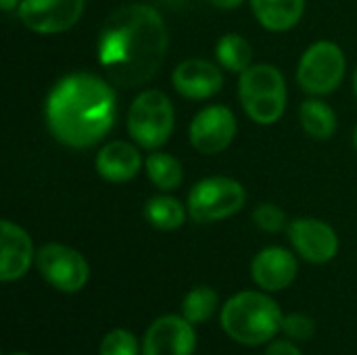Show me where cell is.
<instances>
[{
  "mask_svg": "<svg viewBox=\"0 0 357 355\" xmlns=\"http://www.w3.org/2000/svg\"><path fill=\"white\" fill-rule=\"evenodd\" d=\"M299 119L303 130L316 140H328L337 132V113L320 98L303 100L299 107Z\"/></svg>",
  "mask_w": 357,
  "mask_h": 355,
  "instance_id": "cell-19",
  "label": "cell"
},
{
  "mask_svg": "<svg viewBox=\"0 0 357 355\" xmlns=\"http://www.w3.org/2000/svg\"><path fill=\"white\" fill-rule=\"evenodd\" d=\"M215 8H222V10H232V8H238L245 0H209Z\"/></svg>",
  "mask_w": 357,
  "mask_h": 355,
  "instance_id": "cell-27",
  "label": "cell"
},
{
  "mask_svg": "<svg viewBox=\"0 0 357 355\" xmlns=\"http://www.w3.org/2000/svg\"><path fill=\"white\" fill-rule=\"evenodd\" d=\"M297 257L282 247L261 249L251 262V276L255 285L266 293H278L293 285L297 278Z\"/></svg>",
  "mask_w": 357,
  "mask_h": 355,
  "instance_id": "cell-14",
  "label": "cell"
},
{
  "mask_svg": "<svg viewBox=\"0 0 357 355\" xmlns=\"http://www.w3.org/2000/svg\"><path fill=\"white\" fill-rule=\"evenodd\" d=\"M19 2H21V0H0V8L8 13V10H13V8H19Z\"/></svg>",
  "mask_w": 357,
  "mask_h": 355,
  "instance_id": "cell-28",
  "label": "cell"
},
{
  "mask_svg": "<svg viewBox=\"0 0 357 355\" xmlns=\"http://www.w3.org/2000/svg\"><path fill=\"white\" fill-rule=\"evenodd\" d=\"M33 262L31 236L15 222L2 220L0 224V280L15 282L23 278Z\"/></svg>",
  "mask_w": 357,
  "mask_h": 355,
  "instance_id": "cell-15",
  "label": "cell"
},
{
  "mask_svg": "<svg viewBox=\"0 0 357 355\" xmlns=\"http://www.w3.org/2000/svg\"><path fill=\"white\" fill-rule=\"evenodd\" d=\"M238 96L245 113L259 126H274L287 109V82L278 67L259 63L241 73Z\"/></svg>",
  "mask_w": 357,
  "mask_h": 355,
  "instance_id": "cell-4",
  "label": "cell"
},
{
  "mask_svg": "<svg viewBox=\"0 0 357 355\" xmlns=\"http://www.w3.org/2000/svg\"><path fill=\"white\" fill-rule=\"evenodd\" d=\"M13 355H29V354H13Z\"/></svg>",
  "mask_w": 357,
  "mask_h": 355,
  "instance_id": "cell-31",
  "label": "cell"
},
{
  "mask_svg": "<svg viewBox=\"0 0 357 355\" xmlns=\"http://www.w3.org/2000/svg\"><path fill=\"white\" fill-rule=\"evenodd\" d=\"M253 224L268 234H278L289 228V218L282 207L274 203H261L253 209Z\"/></svg>",
  "mask_w": 357,
  "mask_h": 355,
  "instance_id": "cell-23",
  "label": "cell"
},
{
  "mask_svg": "<svg viewBox=\"0 0 357 355\" xmlns=\"http://www.w3.org/2000/svg\"><path fill=\"white\" fill-rule=\"evenodd\" d=\"M98 355H138V341L126 328H115L105 335Z\"/></svg>",
  "mask_w": 357,
  "mask_h": 355,
  "instance_id": "cell-24",
  "label": "cell"
},
{
  "mask_svg": "<svg viewBox=\"0 0 357 355\" xmlns=\"http://www.w3.org/2000/svg\"><path fill=\"white\" fill-rule=\"evenodd\" d=\"M176 111L169 96L157 88L142 90L128 111V132L132 140L146 149L159 151L174 134Z\"/></svg>",
  "mask_w": 357,
  "mask_h": 355,
  "instance_id": "cell-5",
  "label": "cell"
},
{
  "mask_svg": "<svg viewBox=\"0 0 357 355\" xmlns=\"http://www.w3.org/2000/svg\"><path fill=\"white\" fill-rule=\"evenodd\" d=\"M280 331L293 341H310L316 335V322L305 314H289L282 318Z\"/></svg>",
  "mask_w": 357,
  "mask_h": 355,
  "instance_id": "cell-25",
  "label": "cell"
},
{
  "mask_svg": "<svg viewBox=\"0 0 357 355\" xmlns=\"http://www.w3.org/2000/svg\"><path fill=\"white\" fill-rule=\"evenodd\" d=\"M184 316L157 318L142 341V355H192L197 333Z\"/></svg>",
  "mask_w": 357,
  "mask_h": 355,
  "instance_id": "cell-12",
  "label": "cell"
},
{
  "mask_svg": "<svg viewBox=\"0 0 357 355\" xmlns=\"http://www.w3.org/2000/svg\"><path fill=\"white\" fill-rule=\"evenodd\" d=\"M94 165L98 176L107 182L123 184L138 176V172L144 167V159L132 142L113 140L98 151Z\"/></svg>",
  "mask_w": 357,
  "mask_h": 355,
  "instance_id": "cell-16",
  "label": "cell"
},
{
  "mask_svg": "<svg viewBox=\"0 0 357 355\" xmlns=\"http://www.w3.org/2000/svg\"><path fill=\"white\" fill-rule=\"evenodd\" d=\"M218 310V293L211 287H195L182 301V316L190 324L207 322Z\"/></svg>",
  "mask_w": 357,
  "mask_h": 355,
  "instance_id": "cell-22",
  "label": "cell"
},
{
  "mask_svg": "<svg viewBox=\"0 0 357 355\" xmlns=\"http://www.w3.org/2000/svg\"><path fill=\"white\" fill-rule=\"evenodd\" d=\"M169 48L161 13L144 2L115 8L98 33V63L117 88H140L153 80Z\"/></svg>",
  "mask_w": 357,
  "mask_h": 355,
  "instance_id": "cell-1",
  "label": "cell"
},
{
  "mask_svg": "<svg viewBox=\"0 0 357 355\" xmlns=\"http://www.w3.org/2000/svg\"><path fill=\"white\" fill-rule=\"evenodd\" d=\"M215 59L226 71L243 73L253 63V46L241 33H226L215 44Z\"/></svg>",
  "mask_w": 357,
  "mask_h": 355,
  "instance_id": "cell-21",
  "label": "cell"
},
{
  "mask_svg": "<svg viewBox=\"0 0 357 355\" xmlns=\"http://www.w3.org/2000/svg\"><path fill=\"white\" fill-rule=\"evenodd\" d=\"M245 201L247 192L238 180L226 176H211L199 180L190 188L186 209L195 222L213 224L238 213Z\"/></svg>",
  "mask_w": 357,
  "mask_h": 355,
  "instance_id": "cell-6",
  "label": "cell"
},
{
  "mask_svg": "<svg viewBox=\"0 0 357 355\" xmlns=\"http://www.w3.org/2000/svg\"><path fill=\"white\" fill-rule=\"evenodd\" d=\"M266 355H303L293 341H274L268 345Z\"/></svg>",
  "mask_w": 357,
  "mask_h": 355,
  "instance_id": "cell-26",
  "label": "cell"
},
{
  "mask_svg": "<svg viewBox=\"0 0 357 355\" xmlns=\"http://www.w3.org/2000/svg\"><path fill=\"white\" fill-rule=\"evenodd\" d=\"M280 305L266 293L243 291L230 297L222 308L224 333L241 345H264L272 341L282 326Z\"/></svg>",
  "mask_w": 357,
  "mask_h": 355,
  "instance_id": "cell-3",
  "label": "cell"
},
{
  "mask_svg": "<svg viewBox=\"0 0 357 355\" xmlns=\"http://www.w3.org/2000/svg\"><path fill=\"white\" fill-rule=\"evenodd\" d=\"M86 0H21V23L42 36H54L71 29L84 15Z\"/></svg>",
  "mask_w": 357,
  "mask_h": 355,
  "instance_id": "cell-9",
  "label": "cell"
},
{
  "mask_svg": "<svg viewBox=\"0 0 357 355\" xmlns=\"http://www.w3.org/2000/svg\"><path fill=\"white\" fill-rule=\"evenodd\" d=\"M172 84L176 92L184 98L207 100L224 88V73L211 61L186 59L174 69Z\"/></svg>",
  "mask_w": 357,
  "mask_h": 355,
  "instance_id": "cell-13",
  "label": "cell"
},
{
  "mask_svg": "<svg viewBox=\"0 0 357 355\" xmlns=\"http://www.w3.org/2000/svg\"><path fill=\"white\" fill-rule=\"evenodd\" d=\"M144 172H146L149 180L163 192L180 188V184L184 180L182 163L174 155L163 153V151H153L144 159Z\"/></svg>",
  "mask_w": 357,
  "mask_h": 355,
  "instance_id": "cell-20",
  "label": "cell"
},
{
  "mask_svg": "<svg viewBox=\"0 0 357 355\" xmlns=\"http://www.w3.org/2000/svg\"><path fill=\"white\" fill-rule=\"evenodd\" d=\"M44 115L54 140L69 149H90L115 123V88L107 77L94 73H69L48 92Z\"/></svg>",
  "mask_w": 357,
  "mask_h": 355,
  "instance_id": "cell-2",
  "label": "cell"
},
{
  "mask_svg": "<svg viewBox=\"0 0 357 355\" xmlns=\"http://www.w3.org/2000/svg\"><path fill=\"white\" fill-rule=\"evenodd\" d=\"M251 8L268 31H289L301 21L305 0H251Z\"/></svg>",
  "mask_w": 357,
  "mask_h": 355,
  "instance_id": "cell-17",
  "label": "cell"
},
{
  "mask_svg": "<svg viewBox=\"0 0 357 355\" xmlns=\"http://www.w3.org/2000/svg\"><path fill=\"white\" fill-rule=\"evenodd\" d=\"M354 90H356V98H357V67H356V71H354Z\"/></svg>",
  "mask_w": 357,
  "mask_h": 355,
  "instance_id": "cell-29",
  "label": "cell"
},
{
  "mask_svg": "<svg viewBox=\"0 0 357 355\" xmlns=\"http://www.w3.org/2000/svg\"><path fill=\"white\" fill-rule=\"evenodd\" d=\"M354 144H356V151H357V128H356V132H354Z\"/></svg>",
  "mask_w": 357,
  "mask_h": 355,
  "instance_id": "cell-30",
  "label": "cell"
},
{
  "mask_svg": "<svg viewBox=\"0 0 357 355\" xmlns=\"http://www.w3.org/2000/svg\"><path fill=\"white\" fill-rule=\"evenodd\" d=\"M190 144L203 155L224 153L236 136V117L224 105L203 107L188 128Z\"/></svg>",
  "mask_w": 357,
  "mask_h": 355,
  "instance_id": "cell-10",
  "label": "cell"
},
{
  "mask_svg": "<svg viewBox=\"0 0 357 355\" xmlns=\"http://www.w3.org/2000/svg\"><path fill=\"white\" fill-rule=\"evenodd\" d=\"M345 69L347 59L343 48L331 40H320L314 42L299 59L297 84L312 96H326L341 86Z\"/></svg>",
  "mask_w": 357,
  "mask_h": 355,
  "instance_id": "cell-7",
  "label": "cell"
},
{
  "mask_svg": "<svg viewBox=\"0 0 357 355\" xmlns=\"http://www.w3.org/2000/svg\"><path fill=\"white\" fill-rule=\"evenodd\" d=\"M295 251L310 264H328L339 253V236L335 228L316 218L293 220L287 228Z\"/></svg>",
  "mask_w": 357,
  "mask_h": 355,
  "instance_id": "cell-11",
  "label": "cell"
},
{
  "mask_svg": "<svg viewBox=\"0 0 357 355\" xmlns=\"http://www.w3.org/2000/svg\"><path fill=\"white\" fill-rule=\"evenodd\" d=\"M36 266L42 278L61 293H77L90 278L86 257L73 247L61 243H48L36 253Z\"/></svg>",
  "mask_w": 357,
  "mask_h": 355,
  "instance_id": "cell-8",
  "label": "cell"
},
{
  "mask_svg": "<svg viewBox=\"0 0 357 355\" xmlns=\"http://www.w3.org/2000/svg\"><path fill=\"white\" fill-rule=\"evenodd\" d=\"M186 213L188 209L176 197L169 195H157L144 203V220L153 228L163 232L178 230L186 222Z\"/></svg>",
  "mask_w": 357,
  "mask_h": 355,
  "instance_id": "cell-18",
  "label": "cell"
}]
</instances>
